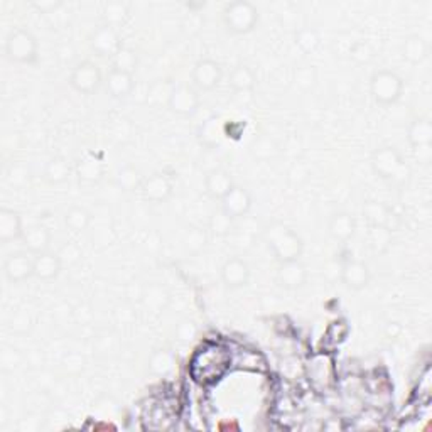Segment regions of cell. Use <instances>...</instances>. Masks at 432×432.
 I'll list each match as a JSON object with an SVG mask.
<instances>
[{
	"mask_svg": "<svg viewBox=\"0 0 432 432\" xmlns=\"http://www.w3.org/2000/svg\"><path fill=\"white\" fill-rule=\"evenodd\" d=\"M251 206V198L249 191L243 189L240 186H233L225 198L221 200V212L227 213L228 216L236 220V218H242L249 213Z\"/></svg>",
	"mask_w": 432,
	"mask_h": 432,
	"instance_id": "cell-11",
	"label": "cell"
},
{
	"mask_svg": "<svg viewBox=\"0 0 432 432\" xmlns=\"http://www.w3.org/2000/svg\"><path fill=\"white\" fill-rule=\"evenodd\" d=\"M61 270V258L59 255L43 251L34 257V277L41 280H51Z\"/></svg>",
	"mask_w": 432,
	"mask_h": 432,
	"instance_id": "cell-17",
	"label": "cell"
},
{
	"mask_svg": "<svg viewBox=\"0 0 432 432\" xmlns=\"http://www.w3.org/2000/svg\"><path fill=\"white\" fill-rule=\"evenodd\" d=\"M341 280L347 287L360 291V289L367 287L368 280H370V270L363 262L347 260L341 265Z\"/></svg>",
	"mask_w": 432,
	"mask_h": 432,
	"instance_id": "cell-14",
	"label": "cell"
},
{
	"mask_svg": "<svg viewBox=\"0 0 432 432\" xmlns=\"http://www.w3.org/2000/svg\"><path fill=\"white\" fill-rule=\"evenodd\" d=\"M390 243V232L387 227H371L370 245L375 251H383Z\"/></svg>",
	"mask_w": 432,
	"mask_h": 432,
	"instance_id": "cell-39",
	"label": "cell"
},
{
	"mask_svg": "<svg viewBox=\"0 0 432 432\" xmlns=\"http://www.w3.org/2000/svg\"><path fill=\"white\" fill-rule=\"evenodd\" d=\"M22 221L21 216L14 209L2 208L0 209V240L2 242H10L22 236Z\"/></svg>",
	"mask_w": 432,
	"mask_h": 432,
	"instance_id": "cell-21",
	"label": "cell"
},
{
	"mask_svg": "<svg viewBox=\"0 0 432 432\" xmlns=\"http://www.w3.org/2000/svg\"><path fill=\"white\" fill-rule=\"evenodd\" d=\"M209 230L213 235L216 236H225L232 232L233 228V218H230L225 212H218L209 218Z\"/></svg>",
	"mask_w": 432,
	"mask_h": 432,
	"instance_id": "cell-36",
	"label": "cell"
},
{
	"mask_svg": "<svg viewBox=\"0 0 432 432\" xmlns=\"http://www.w3.org/2000/svg\"><path fill=\"white\" fill-rule=\"evenodd\" d=\"M431 390H432V383H431V371L427 370L422 377L419 378V400L420 402H429L431 399Z\"/></svg>",
	"mask_w": 432,
	"mask_h": 432,
	"instance_id": "cell-45",
	"label": "cell"
},
{
	"mask_svg": "<svg viewBox=\"0 0 432 432\" xmlns=\"http://www.w3.org/2000/svg\"><path fill=\"white\" fill-rule=\"evenodd\" d=\"M306 269L299 260L284 262L279 269V282L287 289H298L306 282Z\"/></svg>",
	"mask_w": 432,
	"mask_h": 432,
	"instance_id": "cell-20",
	"label": "cell"
},
{
	"mask_svg": "<svg viewBox=\"0 0 432 432\" xmlns=\"http://www.w3.org/2000/svg\"><path fill=\"white\" fill-rule=\"evenodd\" d=\"M194 85L200 90L216 88L221 80V68L212 59H201L193 71Z\"/></svg>",
	"mask_w": 432,
	"mask_h": 432,
	"instance_id": "cell-15",
	"label": "cell"
},
{
	"mask_svg": "<svg viewBox=\"0 0 432 432\" xmlns=\"http://www.w3.org/2000/svg\"><path fill=\"white\" fill-rule=\"evenodd\" d=\"M347 334H348V326L344 325L343 321H340V322H333V325L329 326L328 334H326V336H328V340L331 341V343L336 344V343H341V341L347 338Z\"/></svg>",
	"mask_w": 432,
	"mask_h": 432,
	"instance_id": "cell-43",
	"label": "cell"
},
{
	"mask_svg": "<svg viewBox=\"0 0 432 432\" xmlns=\"http://www.w3.org/2000/svg\"><path fill=\"white\" fill-rule=\"evenodd\" d=\"M221 279H223L225 285L230 289L243 287L250 279L249 265L242 258H230L221 269Z\"/></svg>",
	"mask_w": 432,
	"mask_h": 432,
	"instance_id": "cell-16",
	"label": "cell"
},
{
	"mask_svg": "<svg viewBox=\"0 0 432 432\" xmlns=\"http://www.w3.org/2000/svg\"><path fill=\"white\" fill-rule=\"evenodd\" d=\"M223 21L228 31L233 34H247L257 25L258 14L254 3L238 0V2L228 3L223 12Z\"/></svg>",
	"mask_w": 432,
	"mask_h": 432,
	"instance_id": "cell-3",
	"label": "cell"
},
{
	"mask_svg": "<svg viewBox=\"0 0 432 432\" xmlns=\"http://www.w3.org/2000/svg\"><path fill=\"white\" fill-rule=\"evenodd\" d=\"M105 85H107L108 93H110L114 99H123V96H127L132 92L134 76L130 73H125V71L112 70L107 81H105Z\"/></svg>",
	"mask_w": 432,
	"mask_h": 432,
	"instance_id": "cell-22",
	"label": "cell"
},
{
	"mask_svg": "<svg viewBox=\"0 0 432 432\" xmlns=\"http://www.w3.org/2000/svg\"><path fill=\"white\" fill-rule=\"evenodd\" d=\"M3 272L10 282H22L34 276V258L24 251L10 255L3 265Z\"/></svg>",
	"mask_w": 432,
	"mask_h": 432,
	"instance_id": "cell-13",
	"label": "cell"
},
{
	"mask_svg": "<svg viewBox=\"0 0 432 432\" xmlns=\"http://www.w3.org/2000/svg\"><path fill=\"white\" fill-rule=\"evenodd\" d=\"M144 302L147 307H152V309H159V307L164 306V302H166V292L161 291V289L154 287L150 289V291L145 292L144 296Z\"/></svg>",
	"mask_w": 432,
	"mask_h": 432,
	"instance_id": "cell-42",
	"label": "cell"
},
{
	"mask_svg": "<svg viewBox=\"0 0 432 432\" xmlns=\"http://www.w3.org/2000/svg\"><path fill=\"white\" fill-rule=\"evenodd\" d=\"M135 66H137V54L130 48H120L114 56V70L125 71V73H134Z\"/></svg>",
	"mask_w": 432,
	"mask_h": 432,
	"instance_id": "cell-33",
	"label": "cell"
},
{
	"mask_svg": "<svg viewBox=\"0 0 432 432\" xmlns=\"http://www.w3.org/2000/svg\"><path fill=\"white\" fill-rule=\"evenodd\" d=\"M141 191L142 194H144L145 200L152 203H163L171 196L172 184L169 181L166 174L156 172V174H150L149 178H145L144 181H142Z\"/></svg>",
	"mask_w": 432,
	"mask_h": 432,
	"instance_id": "cell-12",
	"label": "cell"
},
{
	"mask_svg": "<svg viewBox=\"0 0 432 432\" xmlns=\"http://www.w3.org/2000/svg\"><path fill=\"white\" fill-rule=\"evenodd\" d=\"M264 238L280 264L299 260L302 254V240L298 233L285 227L284 223H272L267 227Z\"/></svg>",
	"mask_w": 432,
	"mask_h": 432,
	"instance_id": "cell-2",
	"label": "cell"
},
{
	"mask_svg": "<svg viewBox=\"0 0 432 432\" xmlns=\"http://www.w3.org/2000/svg\"><path fill=\"white\" fill-rule=\"evenodd\" d=\"M70 164L66 163L65 159H52L48 163L46 169H44V178L52 184H59L65 183L68 178H70Z\"/></svg>",
	"mask_w": 432,
	"mask_h": 432,
	"instance_id": "cell-30",
	"label": "cell"
},
{
	"mask_svg": "<svg viewBox=\"0 0 432 432\" xmlns=\"http://www.w3.org/2000/svg\"><path fill=\"white\" fill-rule=\"evenodd\" d=\"M142 181L144 179L141 178V174H138V171L135 167H123L122 171H119V174L115 178L116 186L123 191L141 189Z\"/></svg>",
	"mask_w": 432,
	"mask_h": 432,
	"instance_id": "cell-31",
	"label": "cell"
},
{
	"mask_svg": "<svg viewBox=\"0 0 432 432\" xmlns=\"http://www.w3.org/2000/svg\"><path fill=\"white\" fill-rule=\"evenodd\" d=\"M169 108L174 114L181 116H189L200 107V99H198V93L193 86L187 85H178L172 88L171 95L167 100Z\"/></svg>",
	"mask_w": 432,
	"mask_h": 432,
	"instance_id": "cell-8",
	"label": "cell"
},
{
	"mask_svg": "<svg viewBox=\"0 0 432 432\" xmlns=\"http://www.w3.org/2000/svg\"><path fill=\"white\" fill-rule=\"evenodd\" d=\"M294 81H296V85L302 90L313 88L314 83H316V71H314L311 66H300L296 70Z\"/></svg>",
	"mask_w": 432,
	"mask_h": 432,
	"instance_id": "cell-40",
	"label": "cell"
},
{
	"mask_svg": "<svg viewBox=\"0 0 432 432\" xmlns=\"http://www.w3.org/2000/svg\"><path fill=\"white\" fill-rule=\"evenodd\" d=\"M363 213H365L367 220L370 221L371 227H387L390 213L380 203H368Z\"/></svg>",
	"mask_w": 432,
	"mask_h": 432,
	"instance_id": "cell-34",
	"label": "cell"
},
{
	"mask_svg": "<svg viewBox=\"0 0 432 432\" xmlns=\"http://www.w3.org/2000/svg\"><path fill=\"white\" fill-rule=\"evenodd\" d=\"M409 142L412 147H424L432 142V123L429 119H417L409 127Z\"/></svg>",
	"mask_w": 432,
	"mask_h": 432,
	"instance_id": "cell-23",
	"label": "cell"
},
{
	"mask_svg": "<svg viewBox=\"0 0 432 432\" xmlns=\"http://www.w3.org/2000/svg\"><path fill=\"white\" fill-rule=\"evenodd\" d=\"M90 46L92 50L100 56H115L116 51L120 50L119 32L112 25H100L95 32L90 37Z\"/></svg>",
	"mask_w": 432,
	"mask_h": 432,
	"instance_id": "cell-10",
	"label": "cell"
},
{
	"mask_svg": "<svg viewBox=\"0 0 432 432\" xmlns=\"http://www.w3.org/2000/svg\"><path fill=\"white\" fill-rule=\"evenodd\" d=\"M351 58L358 63H368L373 58V51H371V48L368 44L360 43L351 50Z\"/></svg>",
	"mask_w": 432,
	"mask_h": 432,
	"instance_id": "cell-44",
	"label": "cell"
},
{
	"mask_svg": "<svg viewBox=\"0 0 432 432\" xmlns=\"http://www.w3.org/2000/svg\"><path fill=\"white\" fill-rule=\"evenodd\" d=\"M76 174L81 181L96 183L103 176V164L99 157L86 156L76 164Z\"/></svg>",
	"mask_w": 432,
	"mask_h": 432,
	"instance_id": "cell-24",
	"label": "cell"
},
{
	"mask_svg": "<svg viewBox=\"0 0 432 432\" xmlns=\"http://www.w3.org/2000/svg\"><path fill=\"white\" fill-rule=\"evenodd\" d=\"M10 325H12L14 331H17V333L29 331V329L32 328L31 314H29L28 311H19V313L14 314V318H12V321H10Z\"/></svg>",
	"mask_w": 432,
	"mask_h": 432,
	"instance_id": "cell-41",
	"label": "cell"
},
{
	"mask_svg": "<svg viewBox=\"0 0 432 432\" xmlns=\"http://www.w3.org/2000/svg\"><path fill=\"white\" fill-rule=\"evenodd\" d=\"M370 92L377 103L392 105L402 95V80L392 71H378L371 78Z\"/></svg>",
	"mask_w": 432,
	"mask_h": 432,
	"instance_id": "cell-5",
	"label": "cell"
},
{
	"mask_svg": "<svg viewBox=\"0 0 432 432\" xmlns=\"http://www.w3.org/2000/svg\"><path fill=\"white\" fill-rule=\"evenodd\" d=\"M50 230L43 225H32L28 230H24L22 233V242H24L25 249H28L31 254H43V251H48V247H50Z\"/></svg>",
	"mask_w": 432,
	"mask_h": 432,
	"instance_id": "cell-18",
	"label": "cell"
},
{
	"mask_svg": "<svg viewBox=\"0 0 432 432\" xmlns=\"http://www.w3.org/2000/svg\"><path fill=\"white\" fill-rule=\"evenodd\" d=\"M198 137H200L201 144H205L206 147H209V149L220 144V138H221L220 120H218L215 115L208 116V119L201 123L200 130H198Z\"/></svg>",
	"mask_w": 432,
	"mask_h": 432,
	"instance_id": "cell-26",
	"label": "cell"
},
{
	"mask_svg": "<svg viewBox=\"0 0 432 432\" xmlns=\"http://www.w3.org/2000/svg\"><path fill=\"white\" fill-rule=\"evenodd\" d=\"M296 43L304 52H313L319 46V36L314 29L302 28L296 34Z\"/></svg>",
	"mask_w": 432,
	"mask_h": 432,
	"instance_id": "cell-37",
	"label": "cell"
},
{
	"mask_svg": "<svg viewBox=\"0 0 432 432\" xmlns=\"http://www.w3.org/2000/svg\"><path fill=\"white\" fill-rule=\"evenodd\" d=\"M309 382L316 390H328L334 383V367L331 356L319 353L309 360L306 367Z\"/></svg>",
	"mask_w": 432,
	"mask_h": 432,
	"instance_id": "cell-7",
	"label": "cell"
},
{
	"mask_svg": "<svg viewBox=\"0 0 432 432\" xmlns=\"http://www.w3.org/2000/svg\"><path fill=\"white\" fill-rule=\"evenodd\" d=\"M129 3L122 2V0H115V2H108L105 3L103 7V19L105 24L112 25H120L123 21H125L127 16H129Z\"/></svg>",
	"mask_w": 432,
	"mask_h": 432,
	"instance_id": "cell-28",
	"label": "cell"
},
{
	"mask_svg": "<svg viewBox=\"0 0 432 432\" xmlns=\"http://www.w3.org/2000/svg\"><path fill=\"white\" fill-rule=\"evenodd\" d=\"M230 85L236 93H249L255 86V74L249 66H236L230 74Z\"/></svg>",
	"mask_w": 432,
	"mask_h": 432,
	"instance_id": "cell-27",
	"label": "cell"
},
{
	"mask_svg": "<svg viewBox=\"0 0 432 432\" xmlns=\"http://www.w3.org/2000/svg\"><path fill=\"white\" fill-rule=\"evenodd\" d=\"M70 83L76 92L90 95V93L95 92L101 83V73L99 66L93 65V63L90 61L80 63V65L74 68L73 73H71Z\"/></svg>",
	"mask_w": 432,
	"mask_h": 432,
	"instance_id": "cell-9",
	"label": "cell"
},
{
	"mask_svg": "<svg viewBox=\"0 0 432 432\" xmlns=\"http://www.w3.org/2000/svg\"><path fill=\"white\" fill-rule=\"evenodd\" d=\"M371 167L383 179H402L407 174V167H405L404 161H402L400 154L393 147H380L373 152L371 156Z\"/></svg>",
	"mask_w": 432,
	"mask_h": 432,
	"instance_id": "cell-4",
	"label": "cell"
},
{
	"mask_svg": "<svg viewBox=\"0 0 432 432\" xmlns=\"http://www.w3.org/2000/svg\"><path fill=\"white\" fill-rule=\"evenodd\" d=\"M6 52L12 61L29 65V63L36 61L37 58V43L31 32L19 29V31L10 34L9 39H7Z\"/></svg>",
	"mask_w": 432,
	"mask_h": 432,
	"instance_id": "cell-6",
	"label": "cell"
},
{
	"mask_svg": "<svg viewBox=\"0 0 432 432\" xmlns=\"http://www.w3.org/2000/svg\"><path fill=\"white\" fill-rule=\"evenodd\" d=\"M59 6H61L59 0H34L32 2L34 9L39 10V12H43V14H50L52 12V10L58 9Z\"/></svg>",
	"mask_w": 432,
	"mask_h": 432,
	"instance_id": "cell-46",
	"label": "cell"
},
{
	"mask_svg": "<svg viewBox=\"0 0 432 432\" xmlns=\"http://www.w3.org/2000/svg\"><path fill=\"white\" fill-rule=\"evenodd\" d=\"M230 353L227 349L216 347V344H209V347L203 348L200 353H196L193 365H191V373L198 383L208 385V383L220 380L221 375L230 367Z\"/></svg>",
	"mask_w": 432,
	"mask_h": 432,
	"instance_id": "cell-1",
	"label": "cell"
},
{
	"mask_svg": "<svg viewBox=\"0 0 432 432\" xmlns=\"http://www.w3.org/2000/svg\"><path fill=\"white\" fill-rule=\"evenodd\" d=\"M206 243V233L201 228H189L186 233H184V245H186L187 250L191 251H200Z\"/></svg>",
	"mask_w": 432,
	"mask_h": 432,
	"instance_id": "cell-38",
	"label": "cell"
},
{
	"mask_svg": "<svg viewBox=\"0 0 432 432\" xmlns=\"http://www.w3.org/2000/svg\"><path fill=\"white\" fill-rule=\"evenodd\" d=\"M402 51H404L405 59H409V61L417 65V63H422L424 59H426L427 44H426V41L422 39V37L411 36L404 43V48H402Z\"/></svg>",
	"mask_w": 432,
	"mask_h": 432,
	"instance_id": "cell-29",
	"label": "cell"
},
{
	"mask_svg": "<svg viewBox=\"0 0 432 432\" xmlns=\"http://www.w3.org/2000/svg\"><path fill=\"white\" fill-rule=\"evenodd\" d=\"M329 232L334 238L344 242V240L351 238L355 233V220L348 213H338L329 221Z\"/></svg>",
	"mask_w": 432,
	"mask_h": 432,
	"instance_id": "cell-25",
	"label": "cell"
},
{
	"mask_svg": "<svg viewBox=\"0 0 432 432\" xmlns=\"http://www.w3.org/2000/svg\"><path fill=\"white\" fill-rule=\"evenodd\" d=\"M235 186L232 181L230 174L223 169H213L208 176H206V193L215 200H223L225 194Z\"/></svg>",
	"mask_w": 432,
	"mask_h": 432,
	"instance_id": "cell-19",
	"label": "cell"
},
{
	"mask_svg": "<svg viewBox=\"0 0 432 432\" xmlns=\"http://www.w3.org/2000/svg\"><path fill=\"white\" fill-rule=\"evenodd\" d=\"M90 221H92V216H90V213L85 208H71L65 216L66 227L73 232L86 230Z\"/></svg>",
	"mask_w": 432,
	"mask_h": 432,
	"instance_id": "cell-32",
	"label": "cell"
},
{
	"mask_svg": "<svg viewBox=\"0 0 432 432\" xmlns=\"http://www.w3.org/2000/svg\"><path fill=\"white\" fill-rule=\"evenodd\" d=\"M174 355L169 351H157L156 355L150 358V370L156 375H166L174 368Z\"/></svg>",
	"mask_w": 432,
	"mask_h": 432,
	"instance_id": "cell-35",
	"label": "cell"
}]
</instances>
